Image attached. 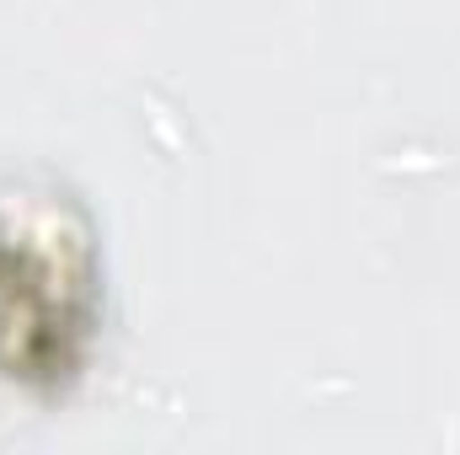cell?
Returning a JSON list of instances; mask_svg holds the SVG:
<instances>
[{
	"mask_svg": "<svg viewBox=\"0 0 460 455\" xmlns=\"http://www.w3.org/2000/svg\"><path fill=\"white\" fill-rule=\"evenodd\" d=\"M102 230L54 172L0 177V380L70 397L102 338Z\"/></svg>",
	"mask_w": 460,
	"mask_h": 455,
	"instance_id": "6da1fadb",
	"label": "cell"
}]
</instances>
